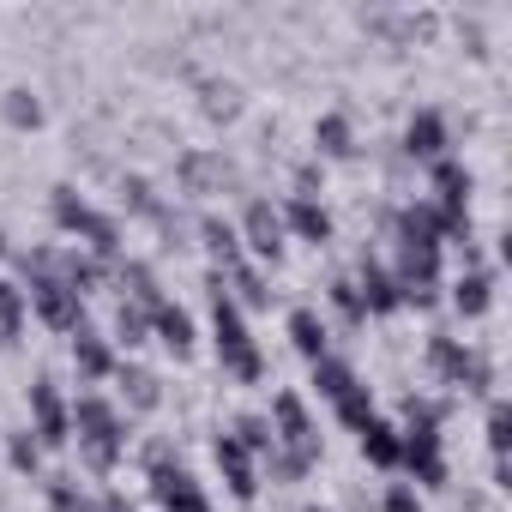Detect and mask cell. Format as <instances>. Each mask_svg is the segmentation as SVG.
Returning a JSON list of instances; mask_svg holds the SVG:
<instances>
[{
    "label": "cell",
    "instance_id": "6da1fadb",
    "mask_svg": "<svg viewBox=\"0 0 512 512\" xmlns=\"http://www.w3.org/2000/svg\"><path fill=\"white\" fill-rule=\"evenodd\" d=\"M314 464H320V434H314L302 398H296V392H278V398H272V470H278L284 482H296V476H308Z\"/></svg>",
    "mask_w": 512,
    "mask_h": 512
},
{
    "label": "cell",
    "instance_id": "7a4b0ae2",
    "mask_svg": "<svg viewBox=\"0 0 512 512\" xmlns=\"http://www.w3.org/2000/svg\"><path fill=\"white\" fill-rule=\"evenodd\" d=\"M211 332H217V362H223V374H235L241 386L266 380V356L253 350L247 320H241V308L229 302V290H223V278H217V272H211Z\"/></svg>",
    "mask_w": 512,
    "mask_h": 512
},
{
    "label": "cell",
    "instance_id": "3957f363",
    "mask_svg": "<svg viewBox=\"0 0 512 512\" xmlns=\"http://www.w3.org/2000/svg\"><path fill=\"white\" fill-rule=\"evenodd\" d=\"M404 416H410V434H398V464H410L416 470V482H428V488H440L446 482V458H440V404H428V398H410L404 404Z\"/></svg>",
    "mask_w": 512,
    "mask_h": 512
},
{
    "label": "cell",
    "instance_id": "277c9868",
    "mask_svg": "<svg viewBox=\"0 0 512 512\" xmlns=\"http://www.w3.org/2000/svg\"><path fill=\"white\" fill-rule=\"evenodd\" d=\"M67 416H73V428H79L85 464H91V470H115V464H121V446H127L115 404H109V398H97V392H85V398H79Z\"/></svg>",
    "mask_w": 512,
    "mask_h": 512
},
{
    "label": "cell",
    "instance_id": "5b68a950",
    "mask_svg": "<svg viewBox=\"0 0 512 512\" xmlns=\"http://www.w3.org/2000/svg\"><path fill=\"white\" fill-rule=\"evenodd\" d=\"M55 223L91 247V260H115V253H121V229H115L103 211H91L73 187H55Z\"/></svg>",
    "mask_w": 512,
    "mask_h": 512
},
{
    "label": "cell",
    "instance_id": "8992f818",
    "mask_svg": "<svg viewBox=\"0 0 512 512\" xmlns=\"http://www.w3.org/2000/svg\"><path fill=\"white\" fill-rule=\"evenodd\" d=\"M428 362H434V374L446 380V386H464V392H488L494 386V368H488V356L482 350H470V344H458V338H428Z\"/></svg>",
    "mask_w": 512,
    "mask_h": 512
},
{
    "label": "cell",
    "instance_id": "52a82bcc",
    "mask_svg": "<svg viewBox=\"0 0 512 512\" xmlns=\"http://www.w3.org/2000/svg\"><path fill=\"white\" fill-rule=\"evenodd\" d=\"M25 302L43 314V326H55V332H85V296H79L73 284H61L55 272H37Z\"/></svg>",
    "mask_w": 512,
    "mask_h": 512
},
{
    "label": "cell",
    "instance_id": "ba28073f",
    "mask_svg": "<svg viewBox=\"0 0 512 512\" xmlns=\"http://www.w3.org/2000/svg\"><path fill=\"white\" fill-rule=\"evenodd\" d=\"M151 494H157V506H163V512H211V506H205V494H199V482H193L175 458L151 464Z\"/></svg>",
    "mask_w": 512,
    "mask_h": 512
},
{
    "label": "cell",
    "instance_id": "9c48e42d",
    "mask_svg": "<svg viewBox=\"0 0 512 512\" xmlns=\"http://www.w3.org/2000/svg\"><path fill=\"white\" fill-rule=\"evenodd\" d=\"M31 416H37V446H67L73 440V416H67V398L55 392V380L31 386Z\"/></svg>",
    "mask_w": 512,
    "mask_h": 512
},
{
    "label": "cell",
    "instance_id": "30bf717a",
    "mask_svg": "<svg viewBox=\"0 0 512 512\" xmlns=\"http://www.w3.org/2000/svg\"><path fill=\"white\" fill-rule=\"evenodd\" d=\"M235 235H247V247L260 253V260H272V266L284 260V217H278L266 199H253V205H247V217H241Z\"/></svg>",
    "mask_w": 512,
    "mask_h": 512
},
{
    "label": "cell",
    "instance_id": "8fae6325",
    "mask_svg": "<svg viewBox=\"0 0 512 512\" xmlns=\"http://www.w3.org/2000/svg\"><path fill=\"white\" fill-rule=\"evenodd\" d=\"M211 452H217V470H223V482H229L235 500H253V494H260V476H253V452H241L235 434H217Z\"/></svg>",
    "mask_w": 512,
    "mask_h": 512
},
{
    "label": "cell",
    "instance_id": "7c38bea8",
    "mask_svg": "<svg viewBox=\"0 0 512 512\" xmlns=\"http://www.w3.org/2000/svg\"><path fill=\"white\" fill-rule=\"evenodd\" d=\"M356 296H362V308H368V314H398V308H404V290H398V278H392L380 260H362Z\"/></svg>",
    "mask_w": 512,
    "mask_h": 512
},
{
    "label": "cell",
    "instance_id": "4fadbf2b",
    "mask_svg": "<svg viewBox=\"0 0 512 512\" xmlns=\"http://www.w3.org/2000/svg\"><path fill=\"white\" fill-rule=\"evenodd\" d=\"M181 181H187V193H223V187L235 181V169H229V157L187 151V157H181Z\"/></svg>",
    "mask_w": 512,
    "mask_h": 512
},
{
    "label": "cell",
    "instance_id": "5bb4252c",
    "mask_svg": "<svg viewBox=\"0 0 512 512\" xmlns=\"http://www.w3.org/2000/svg\"><path fill=\"white\" fill-rule=\"evenodd\" d=\"M278 217H284V229H296V235H302V241H314V247H320V241H332V217H326V205H320V199H290Z\"/></svg>",
    "mask_w": 512,
    "mask_h": 512
},
{
    "label": "cell",
    "instance_id": "9a60e30c",
    "mask_svg": "<svg viewBox=\"0 0 512 512\" xmlns=\"http://www.w3.org/2000/svg\"><path fill=\"white\" fill-rule=\"evenodd\" d=\"M404 151H410V157H428V163H434V157L446 151V121H440L434 109L410 115V127H404Z\"/></svg>",
    "mask_w": 512,
    "mask_h": 512
},
{
    "label": "cell",
    "instance_id": "2e32d148",
    "mask_svg": "<svg viewBox=\"0 0 512 512\" xmlns=\"http://www.w3.org/2000/svg\"><path fill=\"white\" fill-rule=\"evenodd\" d=\"M488 302H494V272H488V266L464 272L458 290H452V308H458L464 320H476V314H488Z\"/></svg>",
    "mask_w": 512,
    "mask_h": 512
},
{
    "label": "cell",
    "instance_id": "e0dca14e",
    "mask_svg": "<svg viewBox=\"0 0 512 512\" xmlns=\"http://www.w3.org/2000/svg\"><path fill=\"white\" fill-rule=\"evenodd\" d=\"M151 326H157V338H163L175 356H193V320H187V308L157 302V308H151Z\"/></svg>",
    "mask_w": 512,
    "mask_h": 512
},
{
    "label": "cell",
    "instance_id": "ac0fdd59",
    "mask_svg": "<svg viewBox=\"0 0 512 512\" xmlns=\"http://www.w3.org/2000/svg\"><path fill=\"white\" fill-rule=\"evenodd\" d=\"M440 235H446V229H440V211H434V205H410V211L398 217V241H404V247H440Z\"/></svg>",
    "mask_w": 512,
    "mask_h": 512
},
{
    "label": "cell",
    "instance_id": "d6986e66",
    "mask_svg": "<svg viewBox=\"0 0 512 512\" xmlns=\"http://www.w3.org/2000/svg\"><path fill=\"white\" fill-rule=\"evenodd\" d=\"M290 344H296L308 362H320V356H326V320H320L314 308H296V314H290Z\"/></svg>",
    "mask_w": 512,
    "mask_h": 512
},
{
    "label": "cell",
    "instance_id": "ffe728a7",
    "mask_svg": "<svg viewBox=\"0 0 512 512\" xmlns=\"http://www.w3.org/2000/svg\"><path fill=\"white\" fill-rule=\"evenodd\" d=\"M398 452H404V446H398V428L374 416V422L362 428V458H368V464H380V470H392V464H398Z\"/></svg>",
    "mask_w": 512,
    "mask_h": 512
},
{
    "label": "cell",
    "instance_id": "44dd1931",
    "mask_svg": "<svg viewBox=\"0 0 512 512\" xmlns=\"http://www.w3.org/2000/svg\"><path fill=\"white\" fill-rule=\"evenodd\" d=\"M199 235H205V247L217 253V272L241 260V235H235V223H229V217H199Z\"/></svg>",
    "mask_w": 512,
    "mask_h": 512
},
{
    "label": "cell",
    "instance_id": "7402d4cb",
    "mask_svg": "<svg viewBox=\"0 0 512 512\" xmlns=\"http://www.w3.org/2000/svg\"><path fill=\"white\" fill-rule=\"evenodd\" d=\"M73 362H79V374H85V380L115 374V356H109V344H103L97 332H79V338H73Z\"/></svg>",
    "mask_w": 512,
    "mask_h": 512
},
{
    "label": "cell",
    "instance_id": "603a6c76",
    "mask_svg": "<svg viewBox=\"0 0 512 512\" xmlns=\"http://www.w3.org/2000/svg\"><path fill=\"white\" fill-rule=\"evenodd\" d=\"M332 410H338V422H344V428H356V434H362V428L374 422V392L356 380L350 392H338V398H332Z\"/></svg>",
    "mask_w": 512,
    "mask_h": 512
},
{
    "label": "cell",
    "instance_id": "cb8c5ba5",
    "mask_svg": "<svg viewBox=\"0 0 512 512\" xmlns=\"http://www.w3.org/2000/svg\"><path fill=\"white\" fill-rule=\"evenodd\" d=\"M25 308H31L25 290L0 278V338H19V332H25Z\"/></svg>",
    "mask_w": 512,
    "mask_h": 512
},
{
    "label": "cell",
    "instance_id": "d4e9b609",
    "mask_svg": "<svg viewBox=\"0 0 512 512\" xmlns=\"http://www.w3.org/2000/svg\"><path fill=\"white\" fill-rule=\"evenodd\" d=\"M314 145H320V157H350L356 145H350V121L344 115H326L320 127H314Z\"/></svg>",
    "mask_w": 512,
    "mask_h": 512
},
{
    "label": "cell",
    "instance_id": "484cf974",
    "mask_svg": "<svg viewBox=\"0 0 512 512\" xmlns=\"http://www.w3.org/2000/svg\"><path fill=\"white\" fill-rule=\"evenodd\" d=\"M121 392H127L133 410H157V374H145V368H121Z\"/></svg>",
    "mask_w": 512,
    "mask_h": 512
},
{
    "label": "cell",
    "instance_id": "4316f807",
    "mask_svg": "<svg viewBox=\"0 0 512 512\" xmlns=\"http://www.w3.org/2000/svg\"><path fill=\"white\" fill-rule=\"evenodd\" d=\"M314 386H320L326 398H338V392H350V386H356V374H350L338 356H320V362H314Z\"/></svg>",
    "mask_w": 512,
    "mask_h": 512
},
{
    "label": "cell",
    "instance_id": "83f0119b",
    "mask_svg": "<svg viewBox=\"0 0 512 512\" xmlns=\"http://www.w3.org/2000/svg\"><path fill=\"white\" fill-rule=\"evenodd\" d=\"M121 284H127V290H133V302H139V308H145V314H151V308H157V302H163V296H157V278H151V272H145V266H139V260H133V266H121Z\"/></svg>",
    "mask_w": 512,
    "mask_h": 512
},
{
    "label": "cell",
    "instance_id": "f1b7e54d",
    "mask_svg": "<svg viewBox=\"0 0 512 512\" xmlns=\"http://www.w3.org/2000/svg\"><path fill=\"white\" fill-rule=\"evenodd\" d=\"M0 109H7L13 127H43V103L31 91H7V103H0Z\"/></svg>",
    "mask_w": 512,
    "mask_h": 512
},
{
    "label": "cell",
    "instance_id": "f546056e",
    "mask_svg": "<svg viewBox=\"0 0 512 512\" xmlns=\"http://www.w3.org/2000/svg\"><path fill=\"white\" fill-rule=\"evenodd\" d=\"M235 440H241V452H272V422L266 416H241Z\"/></svg>",
    "mask_w": 512,
    "mask_h": 512
},
{
    "label": "cell",
    "instance_id": "4dcf8cb0",
    "mask_svg": "<svg viewBox=\"0 0 512 512\" xmlns=\"http://www.w3.org/2000/svg\"><path fill=\"white\" fill-rule=\"evenodd\" d=\"M488 446H494V458H506V446H512V410L500 398L488 404Z\"/></svg>",
    "mask_w": 512,
    "mask_h": 512
},
{
    "label": "cell",
    "instance_id": "1f68e13d",
    "mask_svg": "<svg viewBox=\"0 0 512 512\" xmlns=\"http://www.w3.org/2000/svg\"><path fill=\"white\" fill-rule=\"evenodd\" d=\"M145 332H151V314H145V308H121V320H115V338L133 350V344H145Z\"/></svg>",
    "mask_w": 512,
    "mask_h": 512
},
{
    "label": "cell",
    "instance_id": "d6a6232c",
    "mask_svg": "<svg viewBox=\"0 0 512 512\" xmlns=\"http://www.w3.org/2000/svg\"><path fill=\"white\" fill-rule=\"evenodd\" d=\"M332 302H338V314H344L350 326H362V320H368V308H362V296H356V284H350V278H338V284H332Z\"/></svg>",
    "mask_w": 512,
    "mask_h": 512
},
{
    "label": "cell",
    "instance_id": "836d02e7",
    "mask_svg": "<svg viewBox=\"0 0 512 512\" xmlns=\"http://www.w3.org/2000/svg\"><path fill=\"white\" fill-rule=\"evenodd\" d=\"M7 458H13V470H37V464H43L37 434H13V440H7Z\"/></svg>",
    "mask_w": 512,
    "mask_h": 512
},
{
    "label": "cell",
    "instance_id": "e575fe53",
    "mask_svg": "<svg viewBox=\"0 0 512 512\" xmlns=\"http://www.w3.org/2000/svg\"><path fill=\"white\" fill-rule=\"evenodd\" d=\"M49 506H55V512H91V500H85L67 476H55V482H49Z\"/></svg>",
    "mask_w": 512,
    "mask_h": 512
},
{
    "label": "cell",
    "instance_id": "d590c367",
    "mask_svg": "<svg viewBox=\"0 0 512 512\" xmlns=\"http://www.w3.org/2000/svg\"><path fill=\"white\" fill-rule=\"evenodd\" d=\"M235 109H241V103H235V85H205V115H223V121H229Z\"/></svg>",
    "mask_w": 512,
    "mask_h": 512
},
{
    "label": "cell",
    "instance_id": "8d00e7d4",
    "mask_svg": "<svg viewBox=\"0 0 512 512\" xmlns=\"http://www.w3.org/2000/svg\"><path fill=\"white\" fill-rule=\"evenodd\" d=\"M121 193H127V205H133V211H139V217H163V205H157V199H151V187H145V181H139V175H133V181H127V187H121Z\"/></svg>",
    "mask_w": 512,
    "mask_h": 512
},
{
    "label": "cell",
    "instance_id": "74e56055",
    "mask_svg": "<svg viewBox=\"0 0 512 512\" xmlns=\"http://www.w3.org/2000/svg\"><path fill=\"white\" fill-rule=\"evenodd\" d=\"M386 512H422L416 488H410V482H392V488H386Z\"/></svg>",
    "mask_w": 512,
    "mask_h": 512
},
{
    "label": "cell",
    "instance_id": "f35d334b",
    "mask_svg": "<svg viewBox=\"0 0 512 512\" xmlns=\"http://www.w3.org/2000/svg\"><path fill=\"white\" fill-rule=\"evenodd\" d=\"M109 512H127V506H121V500H115V494H109Z\"/></svg>",
    "mask_w": 512,
    "mask_h": 512
},
{
    "label": "cell",
    "instance_id": "ab89813d",
    "mask_svg": "<svg viewBox=\"0 0 512 512\" xmlns=\"http://www.w3.org/2000/svg\"><path fill=\"white\" fill-rule=\"evenodd\" d=\"M0 253H7V229H0Z\"/></svg>",
    "mask_w": 512,
    "mask_h": 512
},
{
    "label": "cell",
    "instance_id": "60d3db41",
    "mask_svg": "<svg viewBox=\"0 0 512 512\" xmlns=\"http://www.w3.org/2000/svg\"><path fill=\"white\" fill-rule=\"evenodd\" d=\"M302 512H326V506H302Z\"/></svg>",
    "mask_w": 512,
    "mask_h": 512
}]
</instances>
